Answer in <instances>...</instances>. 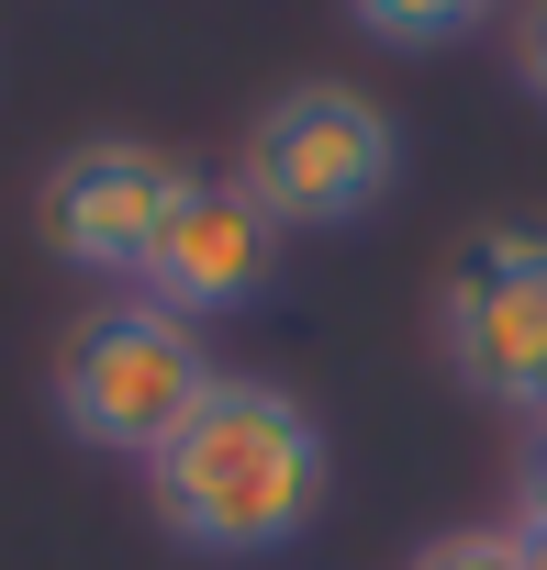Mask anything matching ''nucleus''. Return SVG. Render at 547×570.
Returning a JSON list of instances; mask_svg holds the SVG:
<instances>
[{"mask_svg":"<svg viewBox=\"0 0 547 570\" xmlns=\"http://www.w3.org/2000/svg\"><path fill=\"white\" fill-rule=\"evenodd\" d=\"M391 168H402L391 112L369 90H347V79H302V90H280V101L246 124L235 190L280 224V235H336V224H358L391 190Z\"/></svg>","mask_w":547,"mask_h":570,"instance_id":"nucleus-3","label":"nucleus"},{"mask_svg":"<svg viewBox=\"0 0 547 570\" xmlns=\"http://www.w3.org/2000/svg\"><path fill=\"white\" fill-rule=\"evenodd\" d=\"M179 202H190V168H179V157L101 135V146H68V157L46 168L34 224H46V246H57L68 268H90V279H146V257H157V235H168Z\"/></svg>","mask_w":547,"mask_h":570,"instance_id":"nucleus-5","label":"nucleus"},{"mask_svg":"<svg viewBox=\"0 0 547 570\" xmlns=\"http://www.w3.org/2000/svg\"><path fill=\"white\" fill-rule=\"evenodd\" d=\"M268 268H280V224H268L235 179H190V202L168 213V235H157L135 292L157 314H179V325H212V314H246L268 292Z\"/></svg>","mask_w":547,"mask_h":570,"instance_id":"nucleus-6","label":"nucleus"},{"mask_svg":"<svg viewBox=\"0 0 547 570\" xmlns=\"http://www.w3.org/2000/svg\"><path fill=\"white\" fill-rule=\"evenodd\" d=\"M514 79L525 101H547V0H514Z\"/></svg>","mask_w":547,"mask_h":570,"instance_id":"nucleus-9","label":"nucleus"},{"mask_svg":"<svg viewBox=\"0 0 547 570\" xmlns=\"http://www.w3.org/2000/svg\"><path fill=\"white\" fill-rule=\"evenodd\" d=\"M503 537H514V559H525V570H547V514H514Z\"/></svg>","mask_w":547,"mask_h":570,"instance_id":"nucleus-11","label":"nucleus"},{"mask_svg":"<svg viewBox=\"0 0 547 570\" xmlns=\"http://www.w3.org/2000/svg\"><path fill=\"white\" fill-rule=\"evenodd\" d=\"M436 347L480 403L525 425L547 414V224H491L480 246H458L436 292Z\"/></svg>","mask_w":547,"mask_h":570,"instance_id":"nucleus-4","label":"nucleus"},{"mask_svg":"<svg viewBox=\"0 0 547 570\" xmlns=\"http://www.w3.org/2000/svg\"><path fill=\"white\" fill-rule=\"evenodd\" d=\"M347 23L380 46H458L469 23H491V0H347Z\"/></svg>","mask_w":547,"mask_h":570,"instance_id":"nucleus-7","label":"nucleus"},{"mask_svg":"<svg viewBox=\"0 0 547 570\" xmlns=\"http://www.w3.org/2000/svg\"><path fill=\"white\" fill-rule=\"evenodd\" d=\"M146 481H157V525L190 559H268L325 514L336 448L280 381H212L201 414L146 459Z\"/></svg>","mask_w":547,"mask_h":570,"instance_id":"nucleus-1","label":"nucleus"},{"mask_svg":"<svg viewBox=\"0 0 547 570\" xmlns=\"http://www.w3.org/2000/svg\"><path fill=\"white\" fill-rule=\"evenodd\" d=\"M212 381H223V370H212L201 325H179V314H157V303L135 292V303H101V314L68 325L46 392H57V425H68L79 448H101V459H157V448L201 414Z\"/></svg>","mask_w":547,"mask_h":570,"instance_id":"nucleus-2","label":"nucleus"},{"mask_svg":"<svg viewBox=\"0 0 547 570\" xmlns=\"http://www.w3.org/2000/svg\"><path fill=\"white\" fill-rule=\"evenodd\" d=\"M514 514H547V414L525 425V459H514Z\"/></svg>","mask_w":547,"mask_h":570,"instance_id":"nucleus-10","label":"nucleus"},{"mask_svg":"<svg viewBox=\"0 0 547 570\" xmlns=\"http://www.w3.org/2000/svg\"><path fill=\"white\" fill-rule=\"evenodd\" d=\"M414 570H525V559H514V537H503V525H458V537H425V548H414Z\"/></svg>","mask_w":547,"mask_h":570,"instance_id":"nucleus-8","label":"nucleus"}]
</instances>
